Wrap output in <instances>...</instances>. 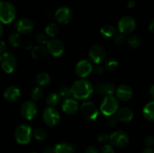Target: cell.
I'll list each match as a JSON object with an SVG mask.
<instances>
[{"label":"cell","instance_id":"cell-1","mask_svg":"<svg viewBox=\"0 0 154 153\" xmlns=\"http://www.w3.org/2000/svg\"><path fill=\"white\" fill-rule=\"evenodd\" d=\"M70 88L74 98L83 100L90 98L94 91L93 84L86 79L77 80Z\"/></svg>","mask_w":154,"mask_h":153},{"label":"cell","instance_id":"cell-2","mask_svg":"<svg viewBox=\"0 0 154 153\" xmlns=\"http://www.w3.org/2000/svg\"><path fill=\"white\" fill-rule=\"evenodd\" d=\"M17 10L12 3L7 1H0V22L9 24L14 20Z\"/></svg>","mask_w":154,"mask_h":153},{"label":"cell","instance_id":"cell-3","mask_svg":"<svg viewBox=\"0 0 154 153\" xmlns=\"http://www.w3.org/2000/svg\"><path fill=\"white\" fill-rule=\"evenodd\" d=\"M119 100L113 94L106 95L101 103L100 111L104 116H110L116 114L119 109Z\"/></svg>","mask_w":154,"mask_h":153},{"label":"cell","instance_id":"cell-4","mask_svg":"<svg viewBox=\"0 0 154 153\" xmlns=\"http://www.w3.org/2000/svg\"><path fill=\"white\" fill-rule=\"evenodd\" d=\"M32 135V129L27 124H19L14 130V137L21 145H26L30 142Z\"/></svg>","mask_w":154,"mask_h":153},{"label":"cell","instance_id":"cell-5","mask_svg":"<svg viewBox=\"0 0 154 153\" xmlns=\"http://www.w3.org/2000/svg\"><path fill=\"white\" fill-rule=\"evenodd\" d=\"M1 68L6 74H11L15 70L17 64V58L11 52H5L0 59Z\"/></svg>","mask_w":154,"mask_h":153},{"label":"cell","instance_id":"cell-6","mask_svg":"<svg viewBox=\"0 0 154 153\" xmlns=\"http://www.w3.org/2000/svg\"><path fill=\"white\" fill-rule=\"evenodd\" d=\"M108 142L113 147L123 148L126 146L129 142V137L126 132L123 130H115L109 135Z\"/></svg>","mask_w":154,"mask_h":153},{"label":"cell","instance_id":"cell-7","mask_svg":"<svg viewBox=\"0 0 154 153\" xmlns=\"http://www.w3.org/2000/svg\"><path fill=\"white\" fill-rule=\"evenodd\" d=\"M42 118L47 125L54 127L60 122V114L56 108L53 106H48L44 110Z\"/></svg>","mask_w":154,"mask_h":153},{"label":"cell","instance_id":"cell-8","mask_svg":"<svg viewBox=\"0 0 154 153\" xmlns=\"http://www.w3.org/2000/svg\"><path fill=\"white\" fill-rule=\"evenodd\" d=\"M79 110L81 112V115L86 119L93 121L96 119L99 116V109L96 105L90 101H85L79 106Z\"/></svg>","mask_w":154,"mask_h":153},{"label":"cell","instance_id":"cell-9","mask_svg":"<svg viewBox=\"0 0 154 153\" xmlns=\"http://www.w3.org/2000/svg\"><path fill=\"white\" fill-rule=\"evenodd\" d=\"M136 20L130 16H123L117 24L119 32L123 34H128L133 32L136 28Z\"/></svg>","mask_w":154,"mask_h":153},{"label":"cell","instance_id":"cell-10","mask_svg":"<svg viewBox=\"0 0 154 153\" xmlns=\"http://www.w3.org/2000/svg\"><path fill=\"white\" fill-rule=\"evenodd\" d=\"M38 112V108L34 100H26L21 104L20 113L23 118L31 121L35 117Z\"/></svg>","mask_w":154,"mask_h":153},{"label":"cell","instance_id":"cell-11","mask_svg":"<svg viewBox=\"0 0 154 153\" xmlns=\"http://www.w3.org/2000/svg\"><path fill=\"white\" fill-rule=\"evenodd\" d=\"M88 56L90 59L95 64H101L105 61L106 52L104 48L100 45H93L89 49Z\"/></svg>","mask_w":154,"mask_h":153},{"label":"cell","instance_id":"cell-12","mask_svg":"<svg viewBox=\"0 0 154 153\" xmlns=\"http://www.w3.org/2000/svg\"><path fill=\"white\" fill-rule=\"evenodd\" d=\"M46 48L48 53L51 54L54 57L61 56L65 51V45L63 42L56 38L48 40Z\"/></svg>","mask_w":154,"mask_h":153},{"label":"cell","instance_id":"cell-13","mask_svg":"<svg viewBox=\"0 0 154 153\" xmlns=\"http://www.w3.org/2000/svg\"><path fill=\"white\" fill-rule=\"evenodd\" d=\"M73 17V12L69 7L63 6L56 10L54 13V18L60 24H67L72 20Z\"/></svg>","mask_w":154,"mask_h":153},{"label":"cell","instance_id":"cell-14","mask_svg":"<svg viewBox=\"0 0 154 153\" xmlns=\"http://www.w3.org/2000/svg\"><path fill=\"white\" fill-rule=\"evenodd\" d=\"M93 66L89 60L82 59L77 63L75 73L81 79H85L93 72Z\"/></svg>","mask_w":154,"mask_h":153},{"label":"cell","instance_id":"cell-15","mask_svg":"<svg viewBox=\"0 0 154 153\" xmlns=\"http://www.w3.org/2000/svg\"><path fill=\"white\" fill-rule=\"evenodd\" d=\"M79 104L77 99L68 98L64 99L62 104V110L67 115H74L79 110Z\"/></svg>","mask_w":154,"mask_h":153},{"label":"cell","instance_id":"cell-16","mask_svg":"<svg viewBox=\"0 0 154 153\" xmlns=\"http://www.w3.org/2000/svg\"><path fill=\"white\" fill-rule=\"evenodd\" d=\"M15 28L19 34H28L34 28V23L28 18H21L16 22Z\"/></svg>","mask_w":154,"mask_h":153},{"label":"cell","instance_id":"cell-17","mask_svg":"<svg viewBox=\"0 0 154 153\" xmlns=\"http://www.w3.org/2000/svg\"><path fill=\"white\" fill-rule=\"evenodd\" d=\"M114 93L116 94L115 97L121 101H127L130 100L133 95V91L132 88L127 85L120 86L118 88H116Z\"/></svg>","mask_w":154,"mask_h":153},{"label":"cell","instance_id":"cell-18","mask_svg":"<svg viewBox=\"0 0 154 153\" xmlns=\"http://www.w3.org/2000/svg\"><path fill=\"white\" fill-rule=\"evenodd\" d=\"M95 90L99 95H111L115 92L116 87L114 84L111 83V82H107V83L99 82L98 84H96Z\"/></svg>","mask_w":154,"mask_h":153},{"label":"cell","instance_id":"cell-19","mask_svg":"<svg viewBox=\"0 0 154 153\" xmlns=\"http://www.w3.org/2000/svg\"><path fill=\"white\" fill-rule=\"evenodd\" d=\"M3 95L8 101L14 102L20 98L21 92L18 87L14 86H10L5 88Z\"/></svg>","mask_w":154,"mask_h":153},{"label":"cell","instance_id":"cell-20","mask_svg":"<svg viewBox=\"0 0 154 153\" xmlns=\"http://www.w3.org/2000/svg\"><path fill=\"white\" fill-rule=\"evenodd\" d=\"M118 121L123 122H130L133 118L134 113L133 111L129 107H121L119 108L118 110L116 112Z\"/></svg>","mask_w":154,"mask_h":153},{"label":"cell","instance_id":"cell-21","mask_svg":"<svg viewBox=\"0 0 154 153\" xmlns=\"http://www.w3.org/2000/svg\"><path fill=\"white\" fill-rule=\"evenodd\" d=\"M48 52L47 48L42 45L33 46L31 50V56L33 58L36 60L45 59L48 57Z\"/></svg>","mask_w":154,"mask_h":153},{"label":"cell","instance_id":"cell-22","mask_svg":"<svg viewBox=\"0 0 154 153\" xmlns=\"http://www.w3.org/2000/svg\"><path fill=\"white\" fill-rule=\"evenodd\" d=\"M35 82L39 87H47L51 84V78L46 72H41L35 76Z\"/></svg>","mask_w":154,"mask_h":153},{"label":"cell","instance_id":"cell-23","mask_svg":"<svg viewBox=\"0 0 154 153\" xmlns=\"http://www.w3.org/2000/svg\"><path fill=\"white\" fill-rule=\"evenodd\" d=\"M55 153H75V148L73 145L67 142H60L54 147Z\"/></svg>","mask_w":154,"mask_h":153},{"label":"cell","instance_id":"cell-24","mask_svg":"<svg viewBox=\"0 0 154 153\" xmlns=\"http://www.w3.org/2000/svg\"><path fill=\"white\" fill-rule=\"evenodd\" d=\"M154 102L151 100L144 106L142 113L144 118L150 122H153L154 120Z\"/></svg>","mask_w":154,"mask_h":153},{"label":"cell","instance_id":"cell-25","mask_svg":"<svg viewBox=\"0 0 154 153\" xmlns=\"http://www.w3.org/2000/svg\"><path fill=\"white\" fill-rule=\"evenodd\" d=\"M100 32L103 37L106 38H114V35L117 34V29L113 26L107 24V25H104L101 28Z\"/></svg>","mask_w":154,"mask_h":153},{"label":"cell","instance_id":"cell-26","mask_svg":"<svg viewBox=\"0 0 154 153\" xmlns=\"http://www.w3.org/2000/svg\"><path fill=\"white\" fill-rule=\"evenodd\" d=\"M8 40V44L12 47H18L20 46L22 43V38H21L20 34L18 32H12L9 34Z\"/></svg>","mask_w":154,"mask_h":153},{"label":"cell","instance_id":"cell-27","mask_svg":"<svg viewBox=\"0 0 154 153\" xmlns=\"http://www.w3.org/2000/svg\"><path fill=\"white\" fill-rule=\"evenodd\" d=\"M61 97L58 92H51L47 96L46 103L49 106H55L61 101Z\"/></svg>","mask_w":154,"mask_h":153},{"label":"cell","instance_id":"cell-28","mask_svg":"<svg viewBox=\"0 0 154 153\" xmlns=\"http://www.w3.org/2000/svg\"><path fill=\"white\" fill-rule=\"evenodd\" d=\"M59 32V28L55 22H50L45 27V34L49 38H55Z\"/></svg>","mask_w":154,"mask_h":153},{"label":"cell","instance_id":"cell-29","mask_svg":"<svg viewBox=\"0 0 154 153\" xmlns=\"http://www.w3.org/2000/svg\"><path fill=\"white\" fill-rule=\"evenodd\" d=\"M128 44L133 49H138L142 45V39L138 35H132L128 39Z\"/></svg>","mask_w":154,"mask_h":153},{"label":"cell","instance_id":"cell-30","mask_svg":"<svg viewBox=\"0 0 154 153\" xmlns=\"http://www.w3.org/2000/svg\"><path fill=\"white\" fill-rule=\"evenodd\" d=\"M119 67V62L114 58H109L105 62V68L108 71H114Z\"/></svg>","mask_w":154,"mask_h":153},{"label":"cell","instance_id":"cell-31","mask_svg":"<svg viewBox=\"0 0 154 153\" xmlns=\"http://www.w3.org/2000/svg\"><path fill=\"white\" fill-rule=\"evenodd\" d=\"M33 135H34L35 139L39 142H43L47 139V133L45 131V130L42 128L35 129Z\"/></svg>","mask_w":154,"mask_h":153},{"label":"cell","instance_id":"cell-32","mask_svg":"<svg viewBox=\"0 0 154 153\" xmlns=\"http://www.w3.org/2000/svg\"><path fill=\"white\" fill-rule=\"evenodd\" d=\"M31 98L32 99V100H38L42 97L43 95V90L42 89V88L39 86L34 87L31 90Z\"/></svg>","mask_w":154,"mask_h":153},{"label":"cell","instance_id":"cell-33","mask_svg":"<svg viewBox=\"0 0 154 153\" xmlns=\"http://www.w3.org/2000/svg\"><path fill=\"white\" fill-rule=\"evenodd\" d=\"M35 40L38 44L42 46V45L48 44V40H49V37L44 32L38 33L35 35Z\"/></svg>","mask_w":154,"mask_h":153},{"label":"cell","instance_id":"cell-34","mask_svg":"<svg viewBox=\"0 0 154 153\" xmlns=\"http://www.w3.org/2000/svg\"><path fill=\"white\" fill-rule=\"evenodd\" d=\"M58 93L60 95V97H61V98H63V99L70 98V96L72 95L70 87H68V86L61 87V88L59 89Z\"/></svg>","mask_w":154,"mask_h":153},{"label":"cell","instance_id":"cell-35","mask_svg":"<svg viewBox=\"0 0 154 153\" xmlns=\"http://www.w3.org/2000/svg\"><path fill=\"white\" fill-rule=\"evenodd\" d=\"M114 42L117 45H123V44L126 41V37H125V34H122V33H117V34L114 35Z\"/></svg>","mask_w":154,"mask_h":153},{"label":"cell","instance_id":"cell-36","mask_svg":"<svg viewBox=\"0 0 154 153\" xmlns=\"http://www.w3.org/2000/svg\"><path fill=\"white\" fill-rule=\"evenodd\" d=\"M118 119H117V116H108V118L106 120V124H108V126L109 127H115L116 125L118 123Z\"/></svg>","mask_w":154,"mask_h":153},{"label":"cell","instance_id":"cell-37","mask_svg":"<svg viewBox=\"0 0 154 153\" xmlns=\"http://www.w3.org/2000/svg\"><path fill=\"white\" fill-rule=\"evenodd\" d=\"M93 71L96 74L102 75L105 72V67L101 64H95V65L93 66Z\"/></svg>","mask_w":154,"mask_h":153},{"label":"cell","instance_id":"cell-38","mask_svg":"<svg viewBox=\"0 0 154 153\" xmlns=\"http://www.w3.org/2000/svg\"><path fill=\"white\" fill-rule=\"evenodd\" d=\"M99 153H115L114 147L110 144H105L101 148Z\"/></svg>","mask_w":154,"mask_h":153},{"label":"cell","instance_id":"cell-39","mask_svg":"<svg viewBox=\"0 0 154 153\" xmlns=\"http://www.w3.org/2000/svg\"><path fill=\"white\" fill-rule=\"evenodd\" d=\"M144 144L147 148H152L154 145V138L152 135L147 136L144 139Z\"/></svg>","mask_w":154,"mask_h":153},{"label":"cell","instance_id":"cell-40","mask_svg":"<svg viewBox=\"0 0 154 153\" xmlns=\"http://www.w3.org/2000/svg\"><path fill=\"white\" fill-rule=\"evenodd\" d=\"M109 140V135L107 134L106 133H102L98 136V140L99 142L102 144H106Z\"/></svg>","mask_w":154,"mask_h":153},{"label":"cell","instance_id":"cell-41","mask_svg":"<svg viewBox=\"0 0 154 153\" xmlns=\"http://www.w3.org/2000/svg\"><path fill=\"white\" fill-rule=\"evenodd\" d=\"M21 45H22V47L25 50H31L32 48L33 47L32 42L30 41L29 40H23V41H22Z\"/></svg>","mask_w":154,"mask_h":153},{"label":"cell","instance_id":"cell-42","mask_svg":"<svg viewBox=\"0 0 154 153\" xmlns=\"http://www.w3.org/2000/svg\"><path fill=\"white\" fill-rule=\"evenodd\" d=\"M85 153H99V150L95 146H90L87 147Z\"/></svg>","mask_w":154,"mask_h":153},{"label":"cell","instance_id":"cell-43","mask_svg":"<svg viewBox=\"0 0 154 153\" xmlns=\"http://www.w3.org/2000/svg\"><path fill=\"white\" fill-rule=\"evenodd\" d=\"M42 153H55L54 147L51 146H47L44 147Z\"/></svg>","mask_w":154,"mask_h":153},{"label":"cell","instance_id":"cell-44","mask_svg":"<svg viewBox=\"0 0 154 153\" xmlns=\"http://www.w3.org/2000/svg\"><path fill=\"white\" fill-rule=\"evenodd\" d=\"M6 49H7V45L6 43L3 40L0 39V53L2 54L5 52H6Z\"/></svg>","mask_w":154,"mask_h":153},{"label":"cell","instance_id":"cell-45","mask_svg":"<svg viewBox=\"0 0 154 153\" xmlns=\"http://www.w3.org/2000/svg\"><path fill=\"white\" fill-rule=\"evenodd\" d=\"M148 28H149V30L150 31V32H152V33L153 32V31H154V20H152L151 22H150V24H149Z\"/></svg>","mask_w":154,"mask_h":153},{"label":"cell","instance_id":"cell-46","mask_svg":"<svg viewBox=\"0 0 154 153\" xmlns=\"http://www.w3.org/2000/svg\"><path fill=\"white\" fill-rule=\"evenodd\" d=\"M149 93H150V95L152 99L154 98V86H152L150 88V91H149Z\"/></svg>","mask_w":154,"mask_h":153},{"label":"cell","instance_id":"cell-47","mask_svg":"<svg viewBox=\"0 0 154 153\" xmlns=\"http://www.w3.org/2000/svg\"><path fill=\"white\" fill-rule=\"evenodd\" d=\"M135 3L134 2V1H129L127 4L128 8H132L135 7Z\"/></svg>","mask_w":154,"mask_h":153},{"label":"cell","instance_id":"cell-48","mask_svg":"<svg viewBox=\"0 0 154 153\" xmlns=\"http://www.w3.org/2000/svg\"><path fill=\"white\" fill-rule=\"evenodd\" d=\"M142 153H154V152L152 148H147L142 152Z\"/></svg>","mask_w":154,"mask_h":153},{"label":"cell","instance_id":"cell-49","mask_svg":"<svg viewBox=\"0 0 154 153\" xmlns=\"http://www.w3.org/2000/svg\"><path fill=\"white\" fill-rule=\"evenodd\" d=\"M3 32H4V29H3V26H2V24L0 22V37L3 34Z\"/></svg>","mask_w":154,"mask_h":153},{"label":"cell","instance_id":"cell-50","mask_svg":"<svg viewBox=\"0 0 154 153\" xmlns=\"http://www.w3.org/2000/svg\"><path fill=\"white\" fill-rule=\"evenodd\" d=\"M1 57H2V54L0 53V59H1Z\"/></svg>","mask_w":154,"mask_h":153},{"label":"cell","instance_id":"cell-51","mask_svg":"<svg viewBox=\"0 0 154 153\" xmlns=\"http://www.w3.org/2000/svg\"><path fill=\"white\" fill-rule=\"evenodd\" d=\"M32 153H36V152H32Z\"/></svg>","mask_w":154,"mask_h":153},{"label":"cell","instance_id":"cell-52","mask_svg":"<svg viewBox=\"0 0 154 153\" xmlns=\"http://www.w3.org/2000/svg\"><path fill=\"white\" fill-rule=\"evenodd\" d=\"M0 1H2V0H0Z\"/></svg>","mask_w":154,"mask_h":153}]
</instances>
